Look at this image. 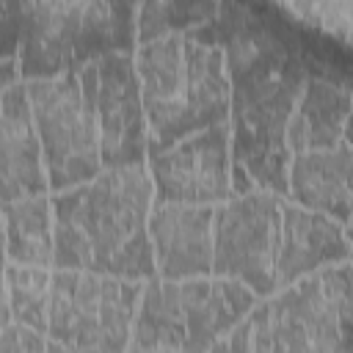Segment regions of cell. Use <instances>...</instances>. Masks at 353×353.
Returning a JSON list of instances; mask_svg holds the SVG:
<instances>
[{"label": "cell", "mask_w": 353, "mask_h": 353, "mask_svg": "<svg viewBox=\"0 0 353 353\" xmlns=\"http://www.w3.org/2000/svg\"><path fill=\"white\" fill-rule=\"evenodd\" d=\"M152 176L135 165H110L94 179L66 188L52 201L55 262L127 279L157 273L149 237Z\"/></svg>", "instance_id": "cell-1"}, {"label": "cell", "mask_w": 353, "mask_h": 353, "mask_svg": "<svg viewBox=\"0 0 353 353\" xmlns=\"http://www.w3.org/2000/svg\"><path fill=\"white\" fill-rule=\"evenodd\" d=\"M135 69L157 149L223 121L229 83L218 47L171 33L143 44Z\"/></svg>", "instance_id": "cell-2"}, {"label": "cell", "mask_w": 353, "mask_h": 353, "mask_svg": "<svg viewBox=\"0 0 353 353\" xmlns=\"http://www.w3.org/2000/svg\"><path fill=\"white\" fill-rule=\"evenodd\" d=\"M234 350H353V265L317 268L237 323Z\"/></svg>", "instance_id": "cell-3"}, {"label": "cell", "mask_w": 353, "mask_h": 353, "mask_svg": "<svg viewBox=\"0 0 353 353\" xmlns=\"http://www.w3.org/2000/svg\"><path fill=\"white\" fill-rule=\"evenodd\" d=\"M256 292L237 279H160L143 287L130 347L201 350L226 347L221 339L254 309Z\"/></svg>", "instance_id": "cell-4"}, {"label": "cell", "mask_w": 353, "mask_h": 353, "mask_svg": "<svg viewBox=\"0 0 353 353\" xmlns=\"http://www.w3.org/2000/svg\"><path fill=\"white\" fill-rule=\"evenodd\" d=\"M143 287L127 276L61 268L50 281L47 331L55 350H121L132 339Z\"/></svg>", "instance_id": "cell-5"}, {"label": "cell", "mask_w": 353, "mask_h": 353, "mask_svg": "<svg viewBox=\"0 0 353 353\" xmlns=\"http://www.w3.org/2000/svg\"><path fill=\"white\" fill-rule=\"evenodd\" d=\"M28 99L39 130L50 188L63 190L99 174L102 138L91 102L74 77L30 80Z\"/></svg>", "instance_id": "cell-6"}, {"label": "cell", "mask_w": 353, "mask_h": 353, "mask_svg": "<svg viewBox=\"0 0 353 353\" xmlns=\"http://www.w3.org/2000/svg\"><path fill=\"white\" fill-rule=\"evenodd\" d=\"M284 204L270 193L226 199L215 210L212 273L237 279L256 295L279 290Z\"/></svg>", "instance_id": "cell-7"}, {"label": "cell", "mask_w": 353, "mask_h": 353, "mask_svg": "<svg viewBox=\"0 0 353 353\" xmlns=\"http://www.w3.org/2000/svg\"><path fill=\"white\" fill-rule=\"evenodd\" d=\"M80 85L99 124L102 160L108 165H135L146 149V110L135 63L127 55H108L83 72Z\"/></svg>", "instance_id": "cell-8"}, {"label": "cell", "mask_w": 353, "mask_h": 353, "mask_svg": "<svg viewBox=\"0 0 353 353\" xmlns=\"http://www.w3.org/2000/svg\"><path fill=\"white\" fill-rule=\"evenodd\" d=\"M154 201L212 204L229 196V127L212 124L152 154Z\"/></svg>", "instance_id": "cell-9"}, {"label": "cell", "mask_w": 353, "mask_h": 353, "mask_svg": "<svg viewBox=\"0 0 353 353\" xmlns=\"http://www.w3.org/2000/svg\"><path fill=\"white\" fill-rule=\"evenodd\" d=\"M149 237L160 279H196L212 273L215 210L210 204L154 201Z\"/></svg>", "instance_id": "cell-10"}, {"label": "cell", "mask_w": 353, "mask_h": 353, "mask_svg": "<svg viewBox=\"0 0 353 353\" xmlns=\"http://www.w3.org/2000/svg\"><path fill=\"white\" fill-rule=\"evenodd\" d=\"M287 188L292 199L339 223L353 218V146L339 141L328 149L298 152L290 163Z\"/></svg>", "instance_id": "cell-11"}, {"label": "cell", "mask_w": 353, "mask_h": 353, "mask_svg": "<svg viewBox=\"0 0 353 353\" xmlns=\"http://www.w3.org/2000/svg\"><path fill=\"white\" fill-rule=\"evenodd\" d=\"M3 201L41 196L50 185L39 130L33 121L28 88L14 85L3 94Z\"/></svg>", "instance_id": "cell-12"}, {"label": "cell", "mask_w": 353, "mask_h": 353, "mask_svg": "<svg viewBox=\"0 0 353 353\" xmlns=\"http://www.w3.org/2000/svg\"><path fill=\"white\" fill-rule=\"evenodd\" d=\"M350 254L353 248L339 221L314 212L303 204H284L279 287H287L317 268L345 262Z\"/></svg>", "instance_id": "cell-13"}, {"label": "cell", "mask_w": 353, "mask_h": 353, "mask_svg": "<svg viewBox=\"0 0 353 353\" xmlns=\"http://www.w3.org/2000/svg\"><path fill=\"white\" fill-rule=\"evenodd\" d=\"M353 99L325 83H309L298 108L287 121V146L292 154L309 149H328L345 141V121Z\"/></svg>", "instance_id": "cell-14"}, {"label": "cell", "mask_w": 353, "mask_h": 353, "mask_svg": "<svg viewBox=\"0 0 353 353\" xmlns=\"http://www.w3.org/2000/svg\"><path fill=\"white\" fill-rule=\"evenodd\" d=\"M6 218V254L11 262L47 265L55 256V218L41 196L3 201Z\"/></svg>", "instance_id": "cell-15"}, {"label": "cell", "mask_w": 353, "mask_h": 353, "mask_svg": "<svg viewBox=\"0 0 353 353\" xmlns=\"http://www.w3.org/2000/svg\"><path fill=\"white\" fill-rule=\"evenodd\" d=\"M50 281L52 276L44 265H6V292H3V323H25L36 331H47V309H50Z\"/></svg>", "instance_id": "cell-16"}, {"label": "cell", "mask_w": 353, "mask_h": 353, "mask_svg": "<svg viewBox=\"0 0 353 353\" xmlns=\"http://www.w3.org/2000/svg\"><path fill=\"white\" fill-rule=\"evenodd\" d=\"M295 19L353 44V0H276Z\"/></svg>", "instance_id": "cell-17"}, {"label": "cell", "mask_w": 353, "mask_h": 353, "mask_svg": "<svg viewBox=\"0 0 353 353\" xmlns=\"http://www.w3.org/2000/svg\"><path fill=\"white\" fill-rule=\"evenodd\" d=\"M94 6L97 0H28V8L33 11V17L41 25H50L55 30L72 22H80Z\"/></svg>", "instance_id": "cell-18"}, {"label": "cell", "mask_w": 353, "mask_h": 353, "mask_svg": "<svg viewBox=\"0 0 353 353\" xmlns=\"http://www.w3.org/2000/svg\"><path fill=\"white\" fill-rule=\"evenodd\" d=\"M52 342L41 336V331L25 325V323H3V336H0V350L3 353H28V350H47Z\"/></svg>", "instance_id": "cell-19"}, {"label": "cell", "mask_w": 353, "mask_h": 353, "mask_svg": "<svg viewBox=\"0 0 353 353\" xmlns=\"http://www.w3.org/2000/svg\"><path fill=\"white\" fill-rule=\"evenodd\" d=\"M345 141L353 146V108H350V116H347V121H345Z\"/></svg>", "instance_id": "cell-20"}, {"label": "cell", "mask_w": 353, "mask_h": 353, "mask_svg": "<svg viewBox=\"0 0 353 353\" xmlns=\"http://www.w3.org/2000/svg\"><path fill=\"white\" fill-rule=\"evenodd\" d=\"M347 240H350V248H353V218H350V232H347Z\"/></svg>", "instance_id": "cell-21"}]
</instances>
